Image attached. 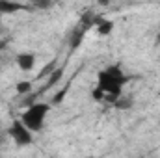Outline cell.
<instances>
[{
  "label": "cell",
  "instance_id": "6da1fadb",
  "mask_svg": "<svg viewBox=\"0 0 160 158\" xmlns=\"http://www.w3.org/2000/svg\"><path fill=\"white\" fill-rule=\"evenodd\" d=\"M127 80L128 78L119 63H110L102 71H99L91 95L97 101H108L110 104H114L123 95V87H125Z\"/></svg>",
  "mask_w": 160,
  "mask_h": 158
},
{
  "label": "cell",
  "instance_id": "7a4b0ae2",
  "mask_svg": "<svg viewBox=\"0 0 160 158\" xmlns=\"http://www.w3.org/2000/svg\"><path fill=\"white\" fill-rule=\"evenodd\" d=\"M50 108H52L50 102H32L24 108V112L21 114L19 119L32 134H38L45 126V121H47V116L50 114Z\"/></svg>",
  "mask_w": 160,
  "mask_h": 158
},
{
  "label": "cell",
  "instance_id": "3957f363",
  "mask_svg": "<svg viewBox=\"0 0 160 158\" xmlns=\"http://www.w3.org/2000/svg\"><path fill=\"white\" fill-rule=\"evenodd\" d=\"M8 136L13 140V143L17 147H28L34 143V134L22 125V121L17 117L11 121V125L8 126Z\"/></svg>",
  "mask_w": 160,
  "mask_h": 158
},
{
  "label": "cell",
  "instance_id": "277c9868",
  "mask_svg": "<svg viewBox=\"0 0 160 158\" xmlns=\"http://www.w3.org/2000/svg\"><path fill=\"white\" fill-rule=\"evenodd\" d=\"M15 62H17V67H19L21 71L30 73V71L36 67V54H34V52H21V54H17Z\"/></svg>",
  "mask_w": 160,
  "mask_h": 158
},
{
  "label": "cell",
  "instance_id": "5b68a950",
  "mask_svg": "<svg viewBox=\"0 0 160 158\" xmlns=\"http://www.w3.org/2000/svg\"><path fill=\"white\" fill-rule=\"evenodd\" d=\"M26 9L24 4L21 2H11V0H0V15H13L17 11Z\"/></svg>",
  "mask_w": 160,
  "mask_h": 158
},
{
  "label": "cell",
  "instance_id": "8992f818",
  "mask_svg": "<svg viewBox=\"0 0 160 158\" xmlns=\"http://www.w3.org/2000/svg\"><path fill=\"white\" fill-rule=\"evenodd\" d=\"M95 30H97L101 36H110V34H112V30H114V22H112L110 19H104V17H102V19L97 22Z\"/></svg>",
  "mask_w": 160,
  "mask_h": 158
},
{
  "label": "cell",
  "instance_id": "52a82bcc",
  "mask_svg": "<svg viewBox=\"0 0 160 158\" xmlns=\"http://www.w3.org/2000/svg\"><path fill=\"white\" fill-rule=\"evenodd\" d=\"M32 87H34V84H32L30 80H21V82L15 86V89H17V93H19L21 97L30 95V93H32Z\"/></svg>",
  "mask_w": 160,
  "mask_h": 158
},
{
  "label": "cell",
  "instance_id": "ba28073f",
  "mask_svg": "<svg viewBox=\"0 0 160 158\" xmlns=\"http://www.w3.org/2000/svg\"><path fill=\"white\" fill-rule=\"evenodd\" d=\"M62 75H63V69H56V71H52V77H50V78H48V82L45 84V89L54 87V86L62 80Z\"/></svg>",
  "mask_w": 160,
  "mask_h": 158
},
{
  "label": "cell",
  "instance_id": "9c48e42d",
  "mask_svg": "<svg viewBox=\"0 0 160 158\" xmlns=\"http://www.w3.org/2000/svg\"><path fill=\"white\" fill-rule=\"evenodd\" d=\"M114 106H116L118 110H128V108L132 106V99H130V97H125V95H121L119 99L114 102Z\"/></svg>",
  "mask_w": 160,
  "mask_h": 158
},
{
  "label": "cell",
  "instance_id": "30bf717a",
  "mask_svg": "<svg viewBox=\"0 0 160 158\" xmlns=\"http://www.w3.org/2000/svg\"><path fill=\"white\" fill-rule=\"evenodd\" d=\"M2 140H4V138H2V132H0V145H2Z\"/></svg>",
  "mask_w": 160,
  "mask_h": 158
}]
</instances>
